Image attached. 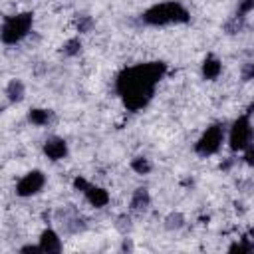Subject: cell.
Segmentation results:
<instances>
[{
	"label": "cell",
	"mask_w": 254,
	"mask_h": 254,
	"mask_svg": "<svg viewBox=\"0 0 254 254\" xmlns=\"http://www.w3.org/2000/svg\"><path fill=\"white\" fill-rule=\"evenodd\" d=\"M149 206H151V194H149V190L145 187L135 189L133 194H131V200H129V208L133 212H143Z\"/></svg>",
	"instance_id": "cell-10"
},
{
	"label": "cell",
	"mask_w": 254,
	"mask_h": 254,
	"mask_svg": "<svg viewBox=\"0 0 254 254\" xmlns=\"http://www.w3.org/2000/svg\"><path fill=\"white\" fill-rule=\"evenodd\" d=\"M131 169H133L137 175H147V173H151L153 165H151V161H149L147 157H135V159L131 161Z\"/></svg>",
	"instance_id": "cell-15"
},
{
	"label": "cell",
	"mask_w": 254,
	"mask_h": 254,
	"mask_svg": "<svg viewBox=\"0 0 254 254\" xmlns=\"http://www.w3.org/2000/svg\"><path fill=\"white\" fill-rule=\"evenodd\" d=\"M242 159H244V163H246V165L254 167V143L242 151Z\"/></svg>",
	"instance_id": "cell-22"
},
{
	"label": "cell",
	"mask_w": 254,
	"mask_h": 254,
	"mask_svg": "<svg viewBox=\"0 0 254 254\" xmlns=\"http://www.w3.org/2000/svg\"><path fill=\"white\" fill-rule=\"evenodd\" d=\"M254 143V127L250 121V115L244 113L236 117L228 131V147L232 153H242L246 147Z\"/></svg>",
	"instance_id": "cell-4"
},
{
	"label": "cell",
	"mask_w": 254,
	"mask_h": 254,
	"mask_svg": "<svg viewBox=\"0 0 254 254\" xmlns=\"http://www.w3.org/2000/svg\"><path fill=\"white\" fill-rule=\"evenodd\" d=\"M52 119H54V113L50 109L36 107V109H30V113H28V121L32 125H36V127H46Z\"/></svg>",
	"instance_id": "cell-13"
},
{
	"label": "cell",
	"mask_w": 254,
	"mask_h": 254,
	"mask_svg": "<svg viewBox=\"0 0 254 254\" xmlns=\"http://www.w3.org/2000/svg\"><path fill=\"white\" fill-rule=\"evenodd\" d=\"M20 252H32V254H36V252H42V248H40V244H36V246L28 244V246H22Z\"/></svg>",
	"instance_id": "cell-23"
},
{
	"label": "cell",
	"mask_w": 254,
	"mask_h": 254,
	"mask_svg": "<svg viewBox=\"0 0 254 254\" xmlns=\"http://www.w3.org/2000/svg\"><path fill=\"white\" fill-rule=\"evenodd\" d=\"M230 252H254V242H250V238H242V242H236L228 248Z\"/></svg>",
	"instance_id": "cell-18"
},
{
	"label": "cell",
	"mask_w": 254,
	"mask_h": 254,
	"mask_svg": "<svg viewBox=\"0 0 254 254\" xmlns=\"http://www.w3.org/2000/svg\"><path fill=\"white\" fill-rule=\"evenodd\" d=\"M83 196H85V200H87L91 206H95V208H103V206L109 204V192H107L105 189H101V187L91 185V183H89V187L83 190Z\"/></svg>",
	"instance_id": "cell-9"
},
{
	"label": "cell",
	"mask_w": 254,
	"mask_h": 254,
	"mask_svg": "<svg viewBox=\"0 0 254 254\" xmlns=\"http://www.w3.org/2000/svg\"><path fill=\"white\" fill-rule=\"evenodd\" d=\"M165 73L167 65L163 62H147L125 67L115 77V91L129 111H139L149 105L155 95V87Z\"/></svg>",
	"instance_id": "cell-1"
},
{
	"label": "cell",
	"mask_w": 254,
	"mask_h": 254,
	"mask_svg": "<svg viewBox=\"0 0 254 254\" xmlns=\"http://www.w3.org/2000/svg\"><path fill=\"white\" fill-rule=\"evenodd\" d=\"M42 151H44V155H46L50 161H62V159H65L67 153H69L67 143H65V139H62V137H50V139H46Z\"/></svg>",
	"instance_id": "cell-7"
},
{
	"label": "cell",
	"mask_w": 254,
	"mask_h": 254,
	"mask_svg": "<svg viewBox=\"0 0 254 254\" xmlns=\"http://www.w3.org/2000/svg\"><path fill=\"white\" fill-rule=\"evenodd\" d=\"M44 187H46V175L40 169H34V171H28L16 183V194L22 196V198H28V196H34V194L42 192Z\"/></svg>",
	"instance_id": "cell-6"
},
{
	"label": "cell",
	"mask_w": 254,
	"mask_h": 254,
	"mask_svg": "<svg viewBox=\"0 0 254 254\" xmlns=\"http://www.w3.org/2000/svg\"><path fill=\"white\" fill-rule=\"evenodd\" d=\"M81 52V40L79 38H69L64 46H62V54L67 56V58H73Z\"/></svg>",
	"instance_id": "cell-14"
},
{
	"label": "cell",
	"mask_w": 254,
	"mask_h": 254,
	"mask_svg": "<svg viewBox=\"0 0 254 254\" xmlns=\"http://www.w3.org/2000/svg\"><path fill=\"white\" fill-rule=\"evenodd\" d=\"M240 77H242V81H252V79H254V64H252V62L242 64Z\"/></svg>",
	"instance_id": "cell-20"
},
{
	"label": "cell",
	"mask_w": 254,
	"mask_h": 254,
	"mask_svg": "<svg viewBox=\"0 0 254 254\" xmlns=\"http://www.w3.org/2000/svg\"><path fill=\"white\" fill-rule=\"evenodd\" d=\"M252 10H254V0H240L236 14H238V16H242V18H246Z\"/></svg>",
	"instance_id": "cell-21"
},
{
	"label": "cell",
	"mask_w": 254,
	"mask_h": 254,
	"mask_svg": "<svg viewBox=\"0 0 254 254\" xmlns=\"http://www.w3.org/2000/svg\"><path fill=\"white\" fill-rule=\"evenodd\" d=\"M93 26H95V22H93L91 16H79V18H77V32H79V34L91 32Z\"/></svg>",
	"instance_id": "cell-17"
},
{
	"label": "cell",
	"mask_w": 254,
	"mask_h": 254,
	"mask_svg": "<svg viewBox=\"0 0 254 254\" xmlns=\"http://www.w3.org/2000/svg\"><path fill=\"white\" fill-rule=\"evenodd\" d=\"M190 20V12L179 0H167L153 4L141 14V22L147 26H171V24H187Z\"/></svg>",
	"instance_id": "cell-2"
},
{
	"label": "cell",
	"mask_w": 254,
	"mask_h": 254,
	"mask_svg": "<svg viewBox=\"0 0 254 254\" xmlns=\"http://www.w3.org/2000/svg\"><path fill=\"white\" fill-rule=\"evenodd\" d=\"M32 26H34V14L32 12H20V14L6 16L2 22V30H0L2 44L16 46L18 42H22L30 34Z\"/></svg>",
	"instance_id": "cell-3"
},
{
	"label": "cell",
	"mask_w": 254,
	"mask_h": 254,
	"mask_svg": "<svg viewBox=\"0 0 254 254\" xmlns=\"http://www.w3.org/2000/svg\"><path fill=\"white\" fill-rule=\"evenodd\" d=\"M38 244H40V248H42L44 254H58V252H62V238L52 228H46L40 234V242Z\"/></svg>",
	"instance_id": "cell-8"
},
{
	"label": "cell",
	"mask_w": 254,
	"mask_h": 254,
	"mask_svg": "<svg viewBox=\"0 0 254 254\" xmlns=\"http://www.w3.org/2000/svg\"><path fill=\"white\" fill-rule=\"evenodd\" d=\"M202 77L206 79V81H214L220 73H222V62L216 58V56H206L204 58V62H202Z\"/></svg>",
	"instance_id": "cell-11"
},
{
	"label": "cell",
	"mask_w": 254,
	"mask_h": 254,
	"mask_svg": "<svg viewBox=\"0 0 254 254\" xmlns=\"http://www.w3.org/2000/svg\"><path fill=\"white\" fill-rule=\"evenodd\" d=\"M6 97H8V101H12V103H20L22 99H24V95H26V85H24V81L22 79H10L8 81V85H6Z\"/></svg>",
	"instance_id": "cell-12"
},
{
	"label": "cell",
	"mask_w": 254,
	"mask_h": 254,
	"mask_svg": "<svg viewBox=\"0 0 254 254\" xmlns=\"http://www.w3.org/2000/svg\"><path fill=\"white\" fill-rule=\"evenodd\" d=\"M224 137H226V131H224V125L222 123H212L208 125L202 135L198 137V141L194 143V153L198 157H210L214 153L220 151L222 143H224Z\"/></svg>",
	"instance_id": "cell-5"
},
{
	"label": "cell",
	"mask_w": 254,
	"mask_h": 254,
	"mask_svg": "<svg viewBox=\"0 0 254 254\" xmlns=\"http://www.w3.org/2000/svg\"><path fill=\"white\" fill-rule=\"evenodd\" d=\"M246 113H248V115H252V113H254V101H252V103L246 107Z\"/></svg>",
	"instance_id": "cell-24"
},
{
	"label": "cell",
	"mask_w": 254,
	"mask_h": 254,
	"mask_svg": "<svg viewBox=\"0 0 254 254\" xmlns=\"http://www.w3.org/2000/svg\"><path fill=\"white\" fill-rule=\"evenodd\" d=\"M185 224V218H183V214H179V212H175V214H169V218H167V228L169 230H177V228H181Z\"/></svg>",
	"instance_id": "cell-19"
},
{
	"label": "cell",
	"mask_w": 254,
	"mask_h": 254,
	"mask_svg": "<svg viewBox=\"0 0 254 254\" xmlns=\"http://www.w3.org/2000/svg\"><path fill=\"white\" fill-rule=\"evenodd\" d=\"M244 22H246V18H242V16L234 14V16L224 24V30H226L228 34H238V32L244 28Z\"/></svg>",
	"instance_id": "cell-16"
}]
</instances>
